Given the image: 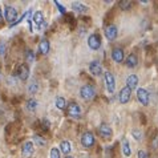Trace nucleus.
Masks as SVG:
<instances>
[{
    "label": "nucleus",
    "instance_id": "nucleus-1",
    "mask_svg": "<svg viewBox=\"0 0 158 158\" xmlns=\"http://www.w3.org/2000/svg\"><path fill=\"white\" fill-rule=\"evenodd\" d=\"M94 94H96V89L92 85L89 84H86V85H82L80 88V96H81V98L82 100H92L94 97Z\"/></svg>",
    "mask_w": 158,
    "mask_h": 158
},
{
    "label": "nucleus",
    "instance_id": "nucleus-2",
    "mask_svg": "<svg viewBox=\"0 0 158 158\" xmlns=\"http://www.w3.org/2000/svg\"><path fill=\"white\" fill-rule=\"evenodd\" d=\"M104 77H105V85H106L108 93H114V90H116V80H114V76H113L110 72H105L104 73Z\"/></svg>",
    "mask_w": 158,
    "mask_h": 158
},
{
    "label": "nucleus",
    "instance_id": "nucleus-3",
    "mask_svg": "<svg viewBox=\"0 0 158 158\" xmlns=\"http://www.w3.org/2000/svg\"><path fill=\"white\" fill-rule=\"evenodd\" d=\"M35 153V145L32 141H27L21 148V158H31Z\"/></svg>",
    "mask_w": 158,
    "mask_h": 158
},
{
    "label": "nucleus",
    "instance_id": "nucleus-4",
    "mask_svg": "<svg viewBox=\"0 0 158 158\" xmlns=\"http://www.w3.org/2000/svg\"><path fill=\"white\" fill-rule=\"evenodd\" d=\"M88 45H89L90 49L97 51L98 48L101 47V36L98 33H93L88 37Z\"/></svg>",
    "mask_w": 158,
    "mask_h": 158
},
{
    "label": "nucleus",
    "instance_id": "nucleus-5",
    "mask_svg": "<svg viewBox=\"0 0 158 158\" xmlns=\"http://www.w3.org/2000/svg\"><path fill=\"white\" fill-rule=\"evenodd\" d=\"M81 145L84 148H92L94 145V135L90 131H86L81 135Z\"/></svg>",
    "mask_w": 158,
    "mask_h": 158
},
{
    "label": "nucleus",
    "instance_id": "nucleus-6",
    "mask_svg": "<svg viewBox=\"0 0 158 158\" xmlns=\"http://www.w3.org/2000/svg\"><path fill=\"white\" fill-rule=\"evenodd\" d=\"M4 16H6V20L7 21H10L11 24H14L15 21H16V19H17V11H16V8L11 7V6H7Z\"/></svg>",
    "mask_w": 158,
    "mask_h": 158
},
{
    "label": "nucleus",
    "instance_id": "nucleus-7",
    "mask_svg": "<svg viewBox=\"0 0 158 158\" xmlns=\"http://www.w3.org/2000/svg\"><path fill=\"white\" fill-rule=\"evenodd\" d=\"M137 98L139 101V104L146 106V105H149V92L146 89H143V88H139V89H137Z\"/></svg>",
    "mask_w": 158,
    "mask_h": 158
},
{
    "label": "nucleus",
    "instance_id": "nucleus-8",
    "mask_svg": "<svg viewBox=\"0 0 158 158\" xmlns=\"http://www.w3.org/2000/svg\"><path fill=\"white\" fill-rule=\"evenodd\" d=\"M105 36H106V39L110 40V41L116 40L117 36H118V29H117L116 25H113V24L108 25V27L105 28Z\"/></svg>",
    "mask_w": 158,
    "mask_h": 158
},
{
    "label": "nucleus",
    "instance_id": "nucleus-9",
    "mask_svg": "<svg viewBox=\"0 0 158 158\" xmlns=\"http://www.w3.org/2000/svg\"><path fill=\"white\" fill-rule=\"evenodd\" d=\"M68 114L73 118H80L81 116V108L78 106V104L72 102L68 105Z\"/></svg>",
    "mask_w": 158,
    "mask_h": 158
},
{
    "label": "nucleus",
    "instance_id": "nucleus-10",
    "mask_svg": "<svg viewBox=\"0 0 158 158\" xmlns=\"http://www.w3.org/2000/svg\"><path fill=\"white\" fill-rule=\"evenodd\" d=\"M89 72L93 74V76H101V74H102V67H101L100 61H97V60L92 61L89 64Z\"/></svg>",
    "mask_w": 158,
    "mask_h": 158
},
{
    "label": "nucleus",
    "instance_id": "nucleus-11",
    "mask_svg": "<svg viewBox=\"0 0 158 158\" xmlns=\"http://www.w3.org/2000/svg\"><path fill=\"white\" fill-rule=\"evenodd\" d=\"M130 96H131V90L129 89L128 86L122 88L121 92H120V96H118V100H120L121 104H128L129 100H130Z\"/></svg>",
    "mask_w": 158,
    "mask_h": 158
},
{
    "label": "nucleus",
    "instance_id": "nucleus-12",
    "mask_svg": "<svg viewBox=\"0 0 158 158\" xmlns=\"http://www.w3.org/2000/svg\"><path fill=\"white\" fill-rule=\"evenodd\" d=\"M98 133H100V135L102 138H110L112 134H113V131H112L110 126H109L108 124H101L100 129H98Z\"/></svg>",
    "mask_w": 158,
    "mask_h": 158
},
{
    "label": "nucleus",
    "instance_id": "nucleus-13",
    "mask_svg": "<svg viewBox=\"0 0 158 158\" xmlns=\"http://www.w3.org/2000/svg\"><path fill=\"white\" fill-rule=\"evenodd\" d=\"M112 59L117 64L124 61V51H122V48H114V49L112 51Z\"/></svg>",
    "mask_w": 158,
    "mask_h": 158
},
{
    "label": "nucleus",
    "instance_id": "nucleus-14",
    "mask_svg": "<svg viewBox=\"0 0 158 158\" xmlns=\"http://www.w3.org/2000/svg\"><path fill=\"white\" fill-rule=\"evenodd\" d=\"M137 85H138V77L135 76V74H130V76L126 78V86H128L130 90H133L137 88Z\"/></svg>",
    "mask_w": 158,
    "mask_h": 158
},
{
    "label": "nucleus",
    "instance_id": "nucleus-15",
    "mask_svg": "<svg viewBox=\"0 0 158 158\" xmlns=\"http://www.w3.org/2000/svg\"><path fill=\"white\" fill-rule=\"evenodd\" d=\"M19 77H20V80H23L25 81L27 78L29 77V68H28V65H20V68H19Z\"/></svg>",
    "mask_w": 158,
    "mask_h": 158
},
{
    "label": "nucleus",
    "instance_id": "nucleus-16",
    "mask_svg": "<svg viewBox=\"0 0 158 158\" xmlns=\"http://www.w3.org/2000/svg\"><path fill=\"white\" fill-rule=\"evenodd\" d=\"M137 64H138L137 55L130 53L128 57H126V65H128V68H134V67H137Z\"/></svg>",
    "mask_w": 158,
    "mask_h": 158
},
{
    "label": "nucleus",
    "instance_id": "nucleus-17",
    "mask_svg": "<svg viewBox=\"0 0 158 158\" xmlns=\"http://www.w3.org/2000/svg\"><path fill=\"white\" fill-rule=\"evenodd\" d=\"M39 51H40L41 55H47L49 52V41L47 39H43V40L39 43Z\"/></svg>",
    "mask_w": 158,
    "mask_h": 158
},
{
    "label": "nucleus",
    "instance_id": "nucleus-18",
    "mask_svg": "<svg viewBox=\"0 0 158 158\" xmlns=\"http://www.w3.org/2000/svg\"><path fill=\"white\" fill-rule=\"evenodd\" d=\"M32 19H33V23L35 24L39 25V27H41V24L44 23V14H43L41 11H36Z\"/></svg>",
    "mask_w": 158,
    "mask_h": 158
},
{
    "label": "nucleus",
    "instance_id": "nucleus-19",
    "mask_svg": "<svg viewBox=\"0 0 158 158\" xmlns=\"http://www.w3.org/2000/svg\"><path fill=\"white\" fill-rule=\"evenodd\" d=\"M72 8H73L74 12H78V14H84V12L88 11V7L84 6V4H81V3H78V2L73 3L72 4Z\"/></svg>",
    "mask_w": 158,
    "mask_h": 158
},
{
    "label": "nucleus",
    "instance_id": "nucleus-20",
    "mask_svg": "<svg viewBox=\"0 0 158 158\" xmlns=\"http://www.w3.org/2000/svg\"><path fill=\"white\" fill-rule=\"evenodd\" d=\"M122 152H124L125 157H130L131 154V149H130V143L126 138H124V141H122Z\"/></svg>",
    "mask_w": 158,
    "mask_h": 158
},
{
    "label": "nucleus",
    "instance_id": "nucleus-21",
    "mask_svg": "<svg viewBox=\"0 0 158 158\" xmlns=\"http://www.w3.org/2000/svg\"><path fill=\"white\" fill-rule=\"evenodd\" d=\"M60 150L64 153V154H69L72 150V148H71V142L69 141H63L60 143Z\"/></svg>",
    "mask_w": 158,
    "mask_h": 158
},
{
    "label": "nucleus",
    "instance_id": "nucleus-22",
    "mask_svg": "<svg viewBox=\"0 0 158 158\" xmlns=\"http://www.w3.org/2000/svg\"><path fill=\"white\" fill-rule=\"evenodd\" d=\"M33 145H37V146H45L47 141L43 137H40L39 134H35L33 135Z\"/></svg>",
    "mask_w": 158,
    "mask_h": 158
},
{
    "label": "nucleus",
    "instance_id": "nucleus-23",
    "mask_svg": "<svg viewBox=\"0 0 158 158\" xmlns=\"http://www.w3.org/2000/svg\"><path fill=\"white\" fill-rule=\"evenodd\" d=\"M36 108H37V101L36 100H33V98H31L27 101V109L31 112H33V110H36Z\"/></svg>",
    "mask_w": 158,
    "mask_h": 158
},
{
    "label": "nucleus",
    "instance_id": "nucleus-24",
    "mask_svg": "<svg viewBox=\"0 0 158 158\" xmlns=\"http://www.w3.org/2000/svg\"><path fill=\"white\" fill-rule=\"evenodd\" d=\"M56 106H57L59 109H65V106H67V101H65V98L64 97L56 98Z\"/></svg>",
    "mask_w": 158,
    "mask_h": 158
},
{
    "label": "nucleus",
    "instance_id": "nucleus-25",
    "mask_svg": "<svg viewBox=\"0 0 158 158\" xmlns=\"http://www.w3.org/2000/svg\"><path fill=\"white\" fill-rule=\"evenodd\" d=\"M37 90H39V84H37V82H32V84L28 86V92H29V93H32V94L37 93Z\"/></svg>",
    "mask_w": 158,
    "mask_h": 158
},
{
    "label": "nucleus",
    "instance_id": "nucleus-26",
    "mask_svg": "<svg viewBox=\"0 0 158 158\" xmlns=\"http://www.w3.org/2000/svg\"><path fill=\"white\" fill-rule=\"evenodd\" d=\"M130 6H131V3L128 2V0H122V2H120V7H121V10H124V11L129 10Z\"/></svg>",
    "mask_w": 158,
    "mask_h": 158
},
{
    "label": "nucleus",
    "instance_id": "nucleus-27",
    "mask_svg": "<svg viewBox=\"0 0 158 158\" xmlns=\"http://www.w3.org/2000/svg\"><path fill=\"white\" fill-rule=\"evenodd\" d=\"M51 158H60L59 149H56V148H52L51 149Z\"/></svg>",
    "mask_w": 158,
    "mask_h": 158
},
{
    "label": "nucleus",
    "instance_id": "nucleus-28",
    "mask_svg": "<svg viewBox=\"0 0 158 158\" xmlns=\"http://www.w3.org/2000/svg\"><path fill=\"white\" fill-rule=\"evenodd\" d=\"M25 56H27V61H29V63H32V61L35 60V53H33V51H31V49L27 51Z\"/></svg>",
    "mask_w": 158,
    "mask_h": 158
},
{
    "label": "nucleus",
    "instance_id": "nucleus-29",
    "mask_svg": "<svg viewBox=\"0 0 158 158\" xmlns=\"http://www.w3.org/2000/svg\"><path fill=\"white\" fill-rule=\"evenodd\" d=\"M131 134H133V137L137 139V141H139V139H142V134H141V131H138L137 129H134V130H131Z\"/></svg>",
    "mask_w": 158,
    "mask_h": 158
},
{
    "label": "nucleus",
    "instance_id": "nucleus-30",
    "mask_svg": "<svg viewBox=\"0 0 158 158\" xmlns=\"http://www.w3.org/2000/svg\"><path fill=\"white\" fill-rule=\"evenodd\" d=\"M29 15H31V11H27V12H25V14H24L23 16H21V17H20V19H17V20L15 21V23H14V24H12V25H16V24H19V23H21V21H23L24 19H27V17H28Z\"/></svg>",
    "mask_w": 158,
    "mask_h": 158
},
{
    "label": "nucleus",
    "instance_id": "nucleus-31",
    "mask_svg": "<svg viewBox=\"0 0 158 158\" xmlns=\"http://www.w3.org/2000/svg\"><path fill=\"white\" fill-rule=\"evenodd\" d=\"M6 51H7V45H6V43L0 41V56H4V55H6Z\"/></svg>",
    "mask_w": 158,
    "mask_h": 158
},
{
    "label": "nucleus",
    "instance_id": "nucleus-32",
    "mask_svg": "<svg viewBox=\"0 0 158 158\" xmlns=\"http://www.w3.org/2000/svg\"><path fill=\"white\" fill-rule=\"evenodd\" d=\"M55 6H56V7H57V8H59V11L61 12V14H65V8H64L63 6H61V4H60L59 2H55Z\"/></svg>",
    "mask_w": 158,
    "mask_h": 158
},
{
    "label": "nucleus",
    "instance_id": "nucleus-33",
    "mask_svg": "<svg viewBox=\"0 0 158 158\" xmlns=\"http://www.w3.org/2000/svg\"><path fill=\"white\" fill-rule=\"evenodd\" d=\"M137 156H138V158H148V153L145 150H139Z\"/></svg>",
    "mask_w": 158,
    "mask_h": 158
},
{
    "label": "nucleus",
    "instance_id": "nucleus-34",
    "mask_svg": "<svg viewBox=\"0 0 158 158\" xmlns=\"http://www.w3.org/2000/svg\"><path fill=\"white\" fill-rule=\"evenodd\" d=\"M43 128H45V129L49 128V122H48L47 118H44V120H43Z\"/></svg>",
    "mask_w": 158,
    "mask_h": 158
},
{
    "label": "nucleus",
    "instance_id": "nucleus-35",
    "mask_svg": "<svg viewBox=\"0 0 158 158\" xmlns=\"http://www.w3.org/2000/svg\"><path fill=\"white\" fill-rule=\"evenodd\" d=\"M3 19V12H2V8H0V20Z\"/></svg>",
    "mask_w": 158,
    "mask_h": 158
},
{
    "label": "nucleus",
    "instance_id": "nucleus-36",
    "mask_svg": "<svg viewBox=\"0 0 158 158\" xmlns=\"http://www.w3.org/2000/svg\"><path fill=\"white\" fill-rule=\"evenodd\" d=\"M65 158H73L72 156H67V157H65Z\"/></svg>",
    "mask_w": 158,
    "mask_h": 158
}]
</instances>
